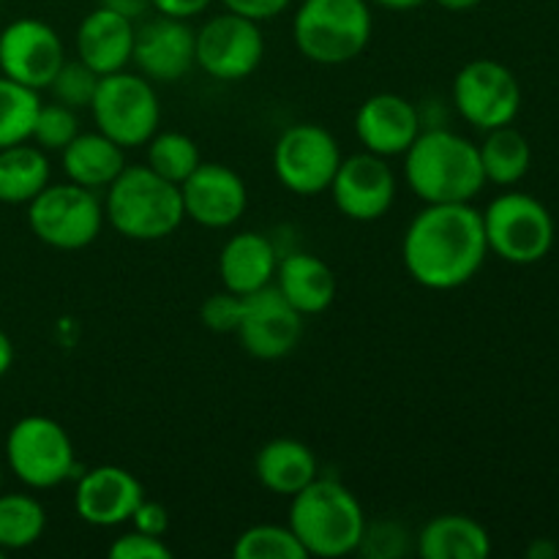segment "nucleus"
I'll list each match as a JSON object with an SVG mask.
<instances>
[{
	"label": "nucleus",
	"instance_id": "nucleus-21",
	"mask_svg": "<svg viewBox=\"0 0 559 559\" xmlns=\"http://www.w3.org/2000/svg\"><path fill=\"white\" fill-rule=\"evenodd\" d=\"M278 260H282V251L271 235L254 233V229L229 235L227 243L218 251L222 287L240 295V298L260 293V289L271 287L273 278H276Z\"/></svg>",
	"mask_w": 559,
	"mask_h": 559
},
{
	"label": "nucleus",
	"instance_id": "nucleus-11",
	"mask_svg": "<svg viewBox=\"0 0 559 559\" xmlns=\"http://www.w3.org/2000/svg\"><path fill=\"white\" fill-rule=\"evenodd\" d=\"M342 158V145L325 126L293 123L273 145V173L289 194L320 197L331 189Z\"/></svg>",
	"mask_w": 559,
	"mask_h": 559
},
{
	"label": "nucleus",
	"instance_id": "nucleus-43",
	"mask_svg": "<svg viewBox=\"0 0 559 559\" xmlns=\"http://www.w3.org/2000/svg\"><path fill=\"white\" fill-rule=\"evenodd\" d=\"M369 3L377 5V9L396 11V14H402V11L420 9V5H426V3H429V0H369Z\"/></svg>",
	"mask_w": 559,
	"mask_h": 559
},
{
	"label": "nucleus",
	"instance_id": "nucleus-39",
	"mask_svg": "<svg viewBox=\"0 0 559 559\" xmlns=\"http://www.w3.org/2000/svg\"><path fill=\"white\" fill-rule=\"evenodd\" d=\"M216 0H153V11L162 16H173V20H194V16L205 14Z\"/></svg>",
	"mask_w": 559,
	"mask_h": 559
},
{
	"label": "nucleus",
	"instance_id": "nucleus-34",
	"mask_svg": "<svg viewBox=\"0 0 559 559\" xmlns=\"http://www.w3.org/2000/svg\"><path fill=\"white\" fill-rule=\"evenodd\" d=\"M409 551H415V535L402 522H396V519L366 522L358 555L371 559H402Z\"/></svg>",
	"mask_w": 559,
	"mask_h": 559
},
{
	"label": "nucleus",
	"instance_id": "nucleus-24",
	"mask_svg": "<svg viewBox=\"0 0 559 559\" xmlns=\"http://www.w3.org/2000/svg\"><path fill=\"white\" fill-rule=\"evenodd\" d=\"M415 555L420 559H486L491 555V535L467 513H440L415 535Z\"/></svg>",
	"mask_w": 559,
	"mask_h": 559
},
{
	"label": "nucleus",
	"instance_id": "nucleus-15",
	"mask_svg": "<svg viewBox=\"0 0 559 559\" xmlns=\"http://www.w3.org/2000/svg\"><path fill=\"white\" fill-rule=\"evenodd\" d=\"M240 347L257 360H282L304 338V314L284 300L276 287H265L243 298V314L238 325Z\"/></svg>",
	"mask_w": 559,
	"mask_h": 559
},
{
	"label": "nucleus",
	"instance_id": "nucleus-25",
	"mask_svg": "<svg viewBox=\"0 0 559 559\" xmlns=\"http://www.w3.org/2000/svg\"><path fill=\"white\" fill-rule=\"evenodd\" d=\"M66 180L91 191H107L109 183L126 169V151L102 131H80L60 151Z\"/></svg>",
	"mask_w": 559,
	"mask_h": 559
},
{
	"label": "nucleus",
	"instance_id": "nucleus-5",
	"mask_svg": "<svg viewBox=\"0 0 559 559\" xmlns=\"http://www.w3.org/2000/svg\"><path fill=\"white\" fill-rule=\"evenodd\" d=\"M374 36L369 0H300L293 41L309 63L344 66L358 60Z\"/></svg>",
	"mask_w": 559,
	"mask_h": 559
},
{
	"label": "nucleus",
	"instance_id": "nucleus-32",
	"mask_svg": "<svg viewBox=\"0 0 559 559\" xmlns=\"http://www.w3.org/2000/svg\"><path fill=\"white\" fill-rule=\"evenodd\" d=\"M80 115L76 109L63 107L58 102L41 104L33 123L31 142L47 153H60L76 134H80Z\"/></svg>",
	"mask_w": 559,
	"mask_h": 559
},
{
	"label": "nucleus",
	"instance_id": "nucleus-12",
	"mask_svg": "<svg viewBox=\"0 0 559 559\" xmlns=\"http://www.w3.org/2000/svg\"><path fill=\"white\" fill-rule=\"evenodd\" d=\"M197 69L211 80L240 82L249 80L265 58V36L260 22L222 11L202 22L194 31Z\"/></svg>",
	"mask_w": 559,
	"mask_h": 559
},
{
	"label": "nucleus",
	"instance_id": "nucleus-13",
	"mask_svg": "<svg viewBox=\"0 0 559 559\" xmlns=\"http://www.w3.org/2000/svg\"><path fill=\"white\" fill-rule=\"evenodd\" d=\"M333 207L349 222L371 224L388 216L396 202L399 180L391 158L374 156L369 151L344 156L331 180Z\"/></svg>",
	"mask_w": 559,
	"mask_h": 559
},
{
	"label": "nucleus",
	"instance_id": "nucleus-19",
	"mask_svg": "<svg viewBox=\"0 0 559 559\" xmlns=\"http://www.w3.org/2000/svg\"><path fill=\"white\" fill-rule=\"evenodd\" d=\"M353 129L364 151L382 158H396L409 151L424 131L418 104L402 93H374L355 109Z\"/></svg>",
	"mask_w": 559,
	"mask_h": 559
},
{
	"label": "nucleus",
	"instance_id": "nucleus-36",
	"mask_svg": "<svg viewBox=\"0 0 559 559\" xmlns=\"http://www.w3.org/2000/svg\"><path fill=\"white\" fill-rule=\"evenodd\" d=\"M107 555L112 559H173V549L164 538L145 535L131 527L109 544Z\"/></svg>",
	"mask_w": 559,
	"mask_h": 559
},
{
	"label": "nucleus",
	"instance_id": "nucleus-14",
	"mask_svg": "<svg viewBox=\"0 0 559 559\" xmlns=\"http://www.w3.org/2000/svg\"><path fill=\"white\" fill-rule=\"evenodd\" d=\"M66 63V44L49 22L20 16L0 31V74L33 91H47Z\"/></svg>",
	"mask_w": 559,
	"mask_h": 559
},
{
	"label": "nucleus",
	"instance_id": "nucleus-31",
	"mask_svg": "<svg viewBox=\"0 0 559 559\" xmlns=\"http://www.w3.org/2000/svg\"><path fill=\"white\" fill-rule=\"evenodd\" d=\"M235 559H309L289 524H254L235 538Z\"/></svg>",
	"mask_w": 559,
	"mask_h": 559
},
{
	"label": "nucleus",
	"instance_id": "nucleus-40",
	"mask_svg": "<svg viewBox=\"0 0 559 559\" xmlns=\"http://www.w3.org/2000/svg\"><path fill=\"white\" fill-rule=\"evenodd\" d=\"M98 5L118 11V14L129 16V20L134 22L145 20V16L153 11V0H98Z\"/></svg>",
	"mask_w": 559,
	"mask_h": 559
},
{
	"label": "nucleus",
	"instance_id": "nucleus-1",
	"mask_svg": "<svg viewBox=\"0 0 559 559\" xmlns=\"http://www.w3.org/2000/svg\"><path fill=\"white\" fill-rule=\"evenodd\" d=\"M489 257L484 216L473 202L424 205L407 224L402 260L409 278L431 293H451L473 282Z\"/></svg>",
	"mask_w": 559,
	"mask_h": 559
},
{
	"label": "nucleus",
	"instance_id": "nucleus-8",
	"mask_svg": "<svg viewBox=\"0 0 559 559\" xmlns=\"http://www.w3.org/2000/svg\"><path fill=\"white\" fill-rule=\"evenodd\" d=\"M5 464L31 491H49L76 480V453L69 431L47 415H25L5 435Z\"/></svg>",
	"mask_w": 559,
	"mask_h": 559
},
{
	"label": "nucleus",
	"instance_id": "nucleus-17",
	"mask_svg": "<svg viewBox=\"0 0 559 559\" xmlns=\"http://www.w3.org/2000/svg\"><path fill=\"white\" fill-rule=\"evenodd\" d=\"M145 497V486L131 469L98 464L76 475L74 513L91 527L115 530L131 522Z\"/></svg>",
	"mask_w": 559,
	"mask_h": 559
},
{
	"label": "nucleus",
	"instance_id": "nucleus-44",
	"mask_svg": "<svg viewBox=\"0 0 559 559\" xmlns=\"http://www.w3.org/2000/svg\"><path fill=\"white\" fill-rule=\"evenodd\" d=\"M431 3H437L440 9H445V11H453V14H464V11L478 9L484 0H431Z\"/></svg>",
	"mask_w": 559,
	"mask_h": 559
},
{
	"label": "nucleus",
	"instance_id": "nucleus-29",
	"mask_svg": "<svg viewBox=\"0 0 559 559\" xmlns=\"http://www.w3.org/2000/svg\"><path fill=\"white\" fill-rule=\"evenodd\" d=\"M145 164L156 175L167 178L169 183H183L191 173L202 164L200 145L183 131L158 129L145 142Z\"/></svg>",
	"mask_w": 559,
	"mask_h": 559
},
{
	"label": "nucleus",
	"instance_id": "nucleus-27",
	"mask_svg": "<svg viewBox=\"0 0 559 559\" xmlns=\"http://www.w3.org/2000/svg\"><path fill=\"white\" fill-rule=\"evenodd\" d=\"M480 164H484L486 183L511 189L527 178L533 167V147L530 140L519 129L500 126V129L486 131V140L478 145Z\"/></svg>",
	"mask_w": 559,
	"mask_h": 559
},
{
	"label": "nucleus",
	"instance_id": "nucleus-20",
	"mask_svg": "<svg viewBox=\"0 0 559 559\" xmlns=\"http://www.w3.org/2000/svg\"><path fill=\"white\" fill-rule=\"evenodd\" d=\"M136 22L112 9L96 5L82 16L74 33L76 58L98 76L129 69L134 52Z\"/></svg>",
	"mask_w": 559,
	"mask_h": 559
},
{
	"label": "nucleus",
	"instance_id": "nucleus-26",
	"mask_svg": "<svg viewBox=\"0 0 559 559\" xmlns=\"http://www.w3.org/2000/svg\"><path fill=\"white\" fill-rule=\"evenodd\" d=\"M47 151L31 140L0 147V205H27L52 183Z\"/></svg>",
	"mask_w": 559,
	"mask_h": 559
},
{
	"label": "nucleus",
	"instance_id": "nucleus-16",
	"mask_svg": "<svg viewBox=\"0 0 559 559\" xmlns=\"http://www.w3.org/2000/svg\"><path fill=\"white\" fill-rule=\"evenodd\" d=\"M180 200L189 222L205 229H229L246 216L249 186L222 162H202L180 183Z\"/></svg>",
	"mask_w": 559,
	"mask_h": 559
},
{
	"label": "nucleus",
	"instance_id": "nucleus-37",
	"mask_svg": "<svg viewBox=\"0 0 559 559\" xmlns=\"http://www.w3.org/2000/svg\"><path fill=\"white\" fill-rule=\"evenodd\" d=\"M218 3L224 5V11H233V14H240L262 25V22L276 20L278 14L293 9L295 0H218Z\"/></svg>",
	"mask_w": 559,
	"mask_h": 559
},
{
	"label": "nucleus",
	"instance_id": "nucleus-10",
	"mask_svg": "<svg viewBox=\"0 0 559 559\" xmlns=\"http://www.w3.org/2000/svg\"><path fill=\"white\" fill-rule=\"evenodd\" d=\"M451 102L459 118L478 131L511 126L522 112V85L506 63L475 58L456 71Z\"/></svg>",
	"mask_w": 559,
	"mask_h": 559
},
{
	"label": "nucleus",
	"instance_id": "nucleus-3",
	"mask_svg": "<svg viewBox=\"0 0 559 559\" xmlns=\"http://www.w3.org/2000/svg\"><path fill=\"white\" fill-rule=\"evenodd\" d=\"M289 500L287 524L306 555L320 559L358 555L369 519L349 486L333 475H320Z\"/></svg>",
	"mask_w": 559,
	"mask_h": 559
},
{
	"label": "nucleus",
	"instance_id": "nucleus-30",
	"mask_svg": "<svg viewBox=\"0 0 559 559\" xmlns=\"http://www.w3.org/2000/svg\"><path fill=\"white\" fill-rule=\"evenodd\" d=\"M38 109H41L38 91L0 74V147L31 140Z\"/></svg>",
	"mask_w": 559,
	"mask_h": 559
},
{
	"label": "nucleus",
	"instance_id": "nucleus-22",
	"mask_svg": "<svg viewBox=\"0 0 559 559\" xmlns=\"http://www.w3.org/2000/svg\"><path fill=\"white\" fill-rule=\"evenodd\" d=\"M273 287L304 317H314L331 309L338 293L333 267L322 257L304 249H293L282 254Z\"/></svg>",
	"mask_w": 559,
	"mask_h": 559
},
{
	"label": "nucleus",
	"instance_id": "nucleus-9",
	"mask_svg": "<svg viewBox=\"0 0 559 559\" xmlns=\"http://www.w3.org/2000/svg\"><path fill=\"white\" fill-rule=\"evenodd\" d=\"M27 227L44 246L58 251H82L102 235L104 200L98 191L66 183H49L38 197L27 202Z\"/></svg>",
	"mask_w": 559,
	"mask_h": 559
},
{
	"label": "nucleus",
	"instance_id": "nucleus-2",
	"mask_svg": "<svg viewBox=\"0 0 559 559\" xmlns=\"http://www.w3.org/2000/svg\"><path fill=\"white\" fill-rule=\"evenodd\" d=\"M404 180L424 205L473 202L486 186L478 145L448 126L420 131L404 153Z\"/></svg>",
	"mask_w": 559,
	"mask_h": 559
},
{
	"label": "nucleus",
	"instance_id": "nucleus-35",
	"mask_svg": "<svg viewBox=\"0 0 559 559\" xmlns=\"http://www.w3.org/2000/svg\"><path fill=\"white\" fill-rule=\"evenodd\" d=\"M240 314H243V298L229 289L213 293L202 300L200 320L207 331L213 333H235L240 325Z\"/></svg>",
	"mask_w": 559,
	"mask_h": 559
},
{
	"label": "nucleus",
	"instance_id": "nucleus-4",
	"mask_svg": "<svg viewBox=\"0 0 559 559\" xmlns=\"http://www.w3.org/2000/svg\"><path fill=\"white\" fill-rule=\"evenodd\" d=\"M104 218L126 240L156 243L186 222L180 186L153 173L147 164H126L104 191Z\"/></svg>",
	"mask_w": 559,
	"mask_h": 559
},
{
	"label": "nucleus",
	"instance_id": "nucleus-23",
	"mask_svg": "<svg viewBox=\"0 0 559 559\" xmlns=\"http://www.w3.org/2000/svg\"><path fill=\"white\" fill-rule=\"evenodd\" d=\"M254 478L271 495L295 497L311 480L320 478V462L306 442L276 437L257 451Z\"/></svg>",
	"mask_w": 559,
	"mask_h": 559
},
{
	"label": "nucleus",
	"instance_id": "nucleus-41",
	"mask_svg": "<svg viewBox=\"0 0 559 559\" xmlns=\"http://www.w3.org/2000/svg\"><path fill=\"white\" fill-rule=\"evenodd\" d=\"M524 555H527V559H557L559 546L551 538H535Z\"/></svg>",
	"mask_w": 559,
	"mask_h": 559
},
{
	"label": "nucleus",
	"instance_id": "nucleus-33",
	"mask_svg": "<svg viewBox=\"0 0 559 559\" xmlns=\"http://www.w3.org/2000/svg\"><path fill=\"white\" fill-rule=\"evenodd\" d=\"M98 80H102V76H98L93 69H87L80 58L74 60L66 58V63L60 66V71L55 74V80L49 82L47 91L52 93V102L80 112V109L91 107L93 93H96L98 87Z\"/></svg>",
	"mask_w": 559,
	"mask_h": 559
},
{
	"label": "nucleus",
	"instance_id": "nucleus-42",
	"mask_svg": "<svg viewBox=\"0 0 559 559\" xmlns=\"http://www.w3.org/2000/svg\"><path fill=\"white\" fill-rule=\"evenodd\" d=\"M14 366V342L9 338V333L0 328V377H5Z\"/></svg>",
	"mask_w": 559,
	"mask_h": 559
},
{
	"label": "nucleus",
	"instance_id": "nucleus-6",
	"mask_svg": "<svg viewBox=\"0 0 559 559\" xmlns=\"http://www.w3.org/2000/svg\"><path fill=\"white\" fill-rule=\"evenodd\" d=\"M87 112L96 131L118 142L123 151L145 147V142L162 129V102L156 85L140 71L123 69L104 74Z\"/></svg>",
	"mask_w": 559,
	"mask_h": 559
},
{
	"label": "nucleus",
	"instance_id": "nucleus-45",
	"mask_svg": "<svg viewBox=\"0 0 559 559\" xmlns=\"http://www.w3.org/2000/svg\"><path fill=\"white\" fill-rule=\"evenodd\" d=\"M0 484H3V467H0Z\"/></svg>",
	"mask_w": 559,
	"mask_h": 559
},
{
	"label": "nucleus",
	"instance_id": "nucleus-38",
	"mask_svg": "<svg viewBox=\"0 0 559 559\" xmlns=\"http://www.w3.org/2000/svg\"><path fill=\"white\" fill-rule=\"evenodd\" d=\"M131 527L140 530L145 535H156V538H167L169 533V511L156 500H142L136 506L134 516H131Z\"/></svg>",
	"mask_w": 559,
	"mask_h": 559
},
{
	"label": "nucleus",
	"instance_id": "nucleus-46",
	"mask_svg": "<svg viewBox=\"0 0 559 559\" xmlns=\"http://www.w3.org/2000/svg\"><path fill=\"white\" fill-rule=\"evenodd\" d=\"M5 557V551H0V559H3Z\"/></svg>",
	"mask_w": 559,
	"mask_h": 559
},
{
	"label": "nucleus",
	"instance_id": "nucleus-28",
	"mask_svg": "<svg viewBox=\"0 0 559 559\" xmlns=\"http://www.w3.org/2000/svg\"><path fill=\"white\" fill-rule=\"evenodd\" d=\"M47 508L27 491H0V551H25L41 540Z\"/></svg>",
	"mask_w": 559,
	"mask_h": 559
},
{
	"label": "nucleus",
	"instance_id": "nucleus-7",
	"mask_svg": "<svg viewBox=\"0 0 559 559\" xmlns=\"http://www.w3.org/2000/svg\"><path fill=\"white\" fill-rule=\"evenodd\" d=\"M491 254L511 265H535L555 249L557 224L549 207L524 191H506L480 211Z\"/></svg>",
	"mask_w": 559,
	"mask_h": 559
},
{
	"label": "nucleus",
	"instance_id": "nucleus-18",
	"mask_svg": "<svg viewBox=\"0 0 559 559\" xmlns=\"http://www.w3.org/2000/svg\"><path fill=\"white\" fill-rule=\"evenodd\" d=\"M131 63L153 85H175L197 69L194 27L186 20L173 16H151L140 20L134 33Z\"/></svg>",
	"mask_w": 559,
	"mask_h": 559
}]
</instances>
